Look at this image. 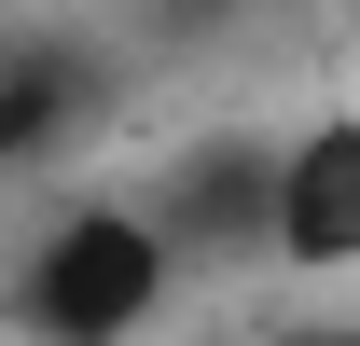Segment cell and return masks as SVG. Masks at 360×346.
Wrapping results in <instances>:
<instances>
[{"mask_svg": "<svg viewBox=\"0 0 360 346\" xmlns=\"http://www.w3.org/2000/svg\"><path fill=\"white\" fill-rule=\"evenodd\" d=\"M180 236L153 222V194H56L14 250V333L28 346H139L180 305Z\"/></svg>", "mask_w": 360, "mask_h": 346, "instance_id": "6da1fadb", "label": "cell"}, {"mask_svg": "<svg viewBox=\"0 0 360 346\" xmlns=\"http://www.w3.org/2000/svg\"><path fill=\"white\" fill-rule=\"evenodd\" d=\"M111 111V56L84 42V28H56V14H28L14 42H0V167L42 180L70 167V139Z\"/></svg>", "mask_w": 360, "mask_h": 346, "instance_id": "3957f363", "label": "cell"}, {"mask_svg": "<svg viewBox=\"0 0 360 346\" xmlns=\"http://www.w3.org/2000/svg\"><path fill=\"white\" fill-rule=\"evenodd\" d=\"M277 153H291V139L222 125V139H180L167 167L139 180L153 222L180 236V263H277Z\"/></svg>", "mask_w": 360, "mask_h": 346, "instance_id": "7a4b0ae2", "label": "cell"}, {"mask_svg": "<svg viewBox=\"0 0 360 346\" xmlns=\"http://www.w3.org/2000/svg\"><path fill=\"white\" fill-rule=\"evenodd\" d=\"M277 346H360V319H291Z\"/></svg>", "mask_w": 360, "mask_h": 346, "instance_id": "5b68a950", "label": "cell"}, {"mask_svg": "<svg viewBox=\"0 0 360 346\" xmlns=\"http://www.w3.org/2000/svg\"><path fill=\"white\" fill-rule=\"evenodd\" d=\"M277 277L305 291L360 277V111H319L277 153Z\"/></svg>", "mask_w": 360, "mask_h": 346, "instance_id": "277c9868", "label": "cell"}]
</instances>
